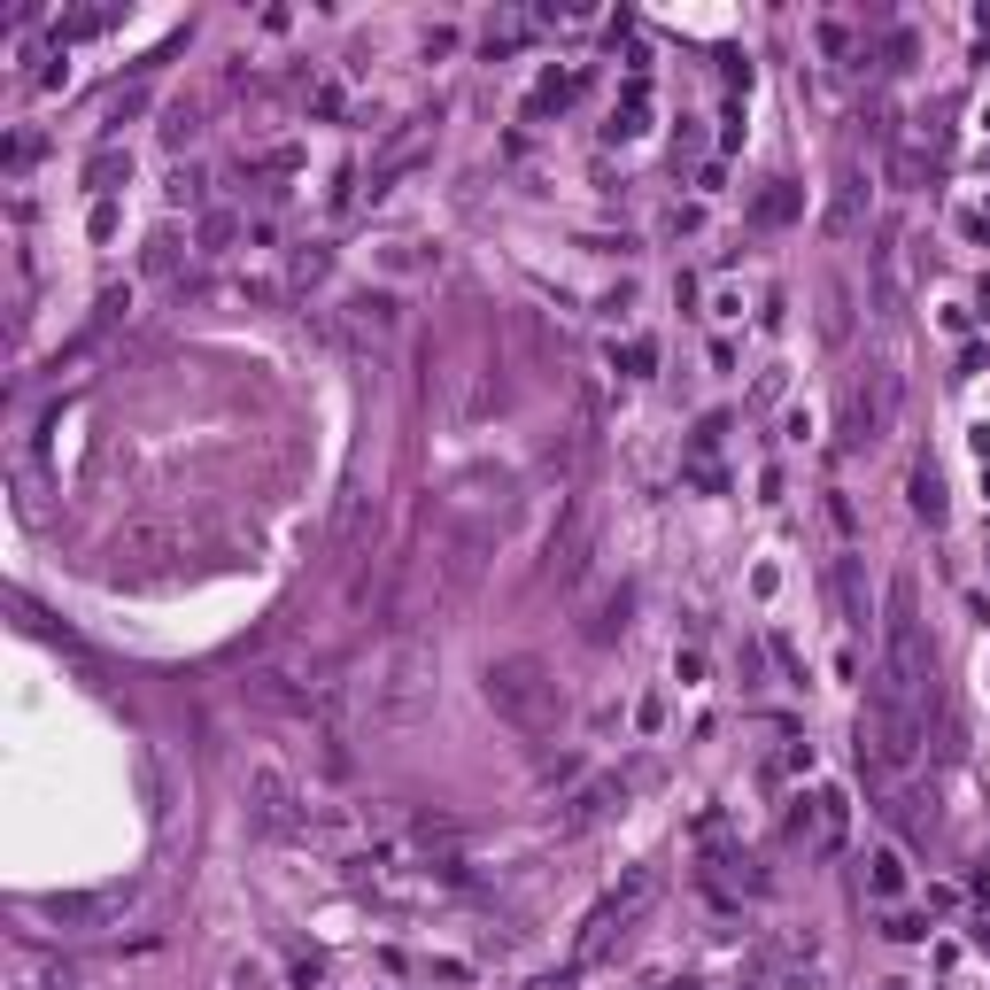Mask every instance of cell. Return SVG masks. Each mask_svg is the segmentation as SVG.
Segmentation results:
<instances>
[{
  "instance_id": "cell-1",
  "label": "cell",
  "mask_w": 990,
  "mask_h": 990,
  "mask_svg": "<svg viewBox=\"0 0 990 990\" xmlns=\"http://www.w3.org/2000/svg\"><path fill=\"white\" fill-rule=\"evenodd\" d=\"M480 689H488V712L503 720V728H519V735L557 728V712H565L557 666H550V658H534V650H511V658H495Z\"/></svg>"
},
{
  "instance_id": "cell-2",
  "label": "cell",
  "mask_w": 990,
  "mask_h": 990,
  "mask_svg": "<svg viewBox=\"0 0 990 990\" xmlns=\"http://www.w3.org/2000/svg\"><path fill=\"white\" fill-rule=\"evenodd\" d=\"M379 728H410L434 712V642H395L372 666V689H364Z\"/></svg>"
},
{
  "instance_id": "cell-3",
  "label": "cell",
  "mask_w": 990,
  "mask_h": 990,
  "mask_svg": "<svg viewBox=\"0 0 990 990\" xmlns=\"http://www.w3.org/2000/svg\"><path fill=\"white\" fill-rule=\"evenodd\" d=\"M240 797H248V820H256L263 836H310V828H318L302 782H294L287 766H271V758H256V766L240 774Z\"/></svg>"
},
{
  "instance_id": "cell-4",
  "label": "cell",
  "mask_w": 990,
  "mask_h": 990,
  "mask_svg": "<svg viewBox=\"0 0 990 990\" xmlns=\"http://www.w3.org/2000/svg\"><path fill=\"white\" fill-rule=\"evenodd\" d=\"M890 426H898V364H867L851 379V441L874 449Z\"/></svg>"
},
{
  "instance_id": "cell-5",
  "label": "cell",
  "mask_w": 990,
  "mask_h": 990,
  "mask_svg": "<svg viewBox=\"0 0 990 990\" xmlns=\"http://www.w3.org/2000/svg\"><path fill=\"white\" fill-rule=\"evenodd\" d=\"M650 890H658V874H650V867H635V874H627V890H612V898L588 913V921H581V960H596V952L612 944V929L627 921V913H635L642 898H650Z\"/></svg>"
},
{
  "instance_id": "cell-6",
  "label": "cell",
  "mask_w": 990,
  "mask_h": 990,
  "mask_svg": "<svg viewBox=\"0 0 990 990\" xmlns=\"http://www.w3.org/2000/svg\"><path fill=\"white\" fill-rule=\"evenodd\" d=\"M341 325H349V333H372V341H395V333H403V294L395 287H349L341 294Z\"/></svg>"
},
{
  "instance_id": "cell-7",
  "label": "cell",
  "mask_w": 990,
  "mask_h": 990,
  "mask_svg": "<svg viewBox=\"0 0 990 990\" xmlns=\"http://www.w3.org/2000/svg\"><path fill=\"white\" fill-rule=\"evenodd\" d=\"M859 565H867V557L844 550V557H836V573H828V581H836V612H844V627H867V619H874V588H867Z\"/></svg>"
},
{
  "instance_id": "cell-8",
  "label": "cell",
  "mask_w": 990,
  "mask_h": 990,
  "mask_svg": "<svg viewBox=\"0 0 990 990\" xmlns=\"http://www.w3.org/2000/svg\"><path fill=\"white\" fill-rule=\"evenodd\" d=\"M612 797H627V782H588L581 797H573V813L557 820V836H581V828H596V820L612 813Z\"/></svg>"
},
{
  "instance_id": "cell-9",
  "label": "cell",
  "mask_w": 990,
  "mask_h": 990,
  "mask_svg": "<svg viewBox=\"0 0 990 990\" xmlns=\"http://www.w3.org/2000/svg\"><path fill=\"white\" fill-rule=\"evenodd\" d=\"M859 209H867V178L844 171V178H836V202H828V233L851 240V233H859Z\"/></svg>"
},
{
  "instance_id": "cell-10",
  "label": "cell",
  "mask_w": 990,
  "mask_h": 990,
  "mask_svg": "<svg viewBox=\"0 0 990 990\" xmlns=\"http://www.w3.org/2000/svg\"><path fill=\"white\" fill-rule=\"evenodd\" d=\"M844 828H851V797L828 782V789H820V836H813V844L820 851H844Z\"/></svg>"
},
{
  "instance_id": "cell-11",
  "label": "cell",
  "mask_w": 990,
  "mask_h": 990,
  "mask_svg": "<svg viewBox=\"0 0 990 990\" xmlns=\"http://www.w3.org/2000/svg\"><path fill=\"white\" fill-rule=\"evenodd\" d=\"M867 898H905V859L890 844L867 851Z\"/></svg>"
},
{
  "instance_id": "cell-12",
  "label": "cell",
  "mask_w": 990,
  "mask_h": 990,
  "mask_svg": "<svg viewBox=\"0 0 990 990\" xmlns=\"http://www.w3.org/2000/svg\"><path fill=\"white\" fill-rule=\"evenodd\" d=\"M905 495H913V519L944 526V480H936V465H913V480H905Z\"/></svg>"
},
{
  "instance_id": "cell-13",
  "label": "cell",
  "mask_w": 990,
  "mask_h": 990,
  "mask_svg": "<svg viewBox=\"0 0 990 990\" xmlns=\"http://www.w3.org/2000/svg\"><path fill=\"white\" fill-rule=\"evenodd\" d=\"M117 178H132V147H101V155L86 163V186L109 202V194H117Z\"/></svg>"
},
{
  "instance_id": "cell-14",
  "label": "cell",
  "mask_w": 990,
  "mask_h": 990,
  "mask_svg": "<svg viewBox=\"0 0 990 990\" xmlns=\"http://www.w3.org/2000/svg\"><path fill=\"white\" fill-rule=\"evenodd\" d=\"M627 612H635V588H612V596L596 604V619H588V642H612V635H627Z\"/></svg>"
},
{
  "instance_id": "cell-15",
  "label": "cell",
  "mask_w": 990,
  "mask_h": 990,
  "mask_svg": "<svg viewBox=\"0 0 990 990\" xmlns=\"http://www.w3.org/2000/svg\"><path fill=\"white\" fill-rule=\"evenodd\" d=\"M642 117H650V101H642V86H635V93H627V101L612 109V124H604V140H635V132H642Z\"/></svg>"
},
{
  "instance_id": "cell-16",
  "label": "cell",
  "mask_w": 990,
  "mask_h": 990,
  "mask_svg": "<svg viewBox=\"0 0 990 990\" xmlns=\"http://www.w3.org/2000/svg\"><path fill=\"white\" fill-rule=\"evenodd\" d=\"M650 364H658V349H650V341H627V349H619V341H612V372L642 379V372H650Z\"/></svg>"
},
{
  "instance_id": "cell-17",
  "label": "cell",
  "mask_w": 990,
  "mask_h": 990,
  "mask_svg": "<svg viewBox=\"0 0 990 990\" xmlns=\"http://www.w3.org/2000/svg\"><path fill=\"white\" fill-rule=\"evenodd\" d=\"M828 526H836L844 542H859V511H851V495H844V488H828Z\"/></svg>"
},
{
  "instance_id": "cell-18",
  "label": "cell",
  "mask_w": 990,
  "mask_h": 990,
  "mask_svg": "<svg viewBox=\"0 0 990 990\" xmlns=\"http://www.w3.org/2000/svg\"><path fill=\"white\" fill-rule=\"evenodd\" d=\"M813 434H820V418H813L805 403H797V410H782V441H797V449H805Z\"/></svg>"
},
{
  "instance_id": "cell-19",
  "label": "cell",
  "mask_w": 990,
  "mask_h": 990,
  "mask_svg": "<svg viewBox=\"0 0 990 990\" xmlns=\"http://www.w3.org/2000/svg\"><path fill=\"white\" fill-rule=\"evenodd\" d=\"M163 140H171V147L194 140V101H171V117H163Z\"/></svg>"
},
{
  "instance_id": "cell-20",
  "label": "cell",
  "mask_w": 990,
  "mask_h": 990,
  "mask_svg": "<svg viewBox=\"0 0 990 990\" xmlns=\"http://www.w3.org/2000/svg\"><path fill=\"white\" fill-rule=\"evenodd\" d=\"M310 109H318V117H341V109H349V86H341V78H325V86L310 93Z\"/></svg>"
},
{
  "instance_id": "cell-21",
  "label": "cell",
  "mask_w": 990,
  "mask_h": 990,
  "mask_svg": "<svg viewBox=\"0 0 990 990\" xmlns=\"http://www.w3.org/2000/svg\"><path fill=\"white\" fill-rule=\"evenodd\" d=\"M673 681L697 689V681H704V650H673Z\"/></svg>"
},
{
  "instance_id": "cell-22",
  "label": "cell",
  "mask_w": 990,
  "mask_h": 990,
  "mask_svg": "<svg viewBox=\"0 0 990 990\" xmlns=\"http://www.w3.org/2000/svg\"><path fill=\"white\" fill-rule=\"evenodd\" d=\"M171 202H178V209L202 202V171H186V163H178V171H171Z\"/></svg>"
},
{
  "instance_id": "cell-23",
  "label": "cell",
  "mask_w": 990,
  "mask_h": 990,
  "mask_svg": "<svg viewBox=\"0 0 990 990\" xmlns=\"http://www.w3.org/2000/svg\"><path fill=\"white\" fill-rule=\"evenodd\" d=\"M789 209H797V194H789V186H774V194H766V202H758V225H782Z\"/></svg>"
},
{
  "instance_id": "cell-24",
  "label": "cell",
  "mask_w": 990,
  "mask_h": 990,
  "mask_svg": "<svg viewBox=\"0 0 990 990\" xmlns=\"http://www.w3.org/2000/svg\"><path fill=\"white\" fill-rule=\"evenodd\" d=\"M712 318H720V325H735V318H743V294H735V287H720V294H712Z\"/></svg>"
},
{
  "instance_id": "cell-25",
  "label": "cell",
  "mask_w": 990,
  "mask_h": 990,
  "mask_svg": "<svg viewBox=\"0 0 990 990\" xmlns=\"http://www.w3.org/2000/svg\"><path fill=\"white\" fill-rule=\"evenodd\" d=\"M233 990H263V967H256V960H240V967H233Z\"/></svg>"
},
{
  "instance_id": "cell-26",
  "label": "cell",
  "mask_w": 990,
  "mask_h": 990,
  "mask_svg": "<svg viewBox=\"0 0 990 990\" xmlns=\"http://www.w3.org/2000/svg\"><path fill=\"white\" fill-rule=\"evenodd\" d=\"M975 457H983V465H990V418H983V426H975Z\"/></svg>"
},
{
  "instance_id": "cell-27",
  "label": "cell",
  "mask_w": 990,
  "mask_h": 990,
  "mask_svg": "<svg viewBox=\"0 0 990 990\" xmlns=\"http://www.w3.org/2000/svg\"><path fill=\"white\" fill-rule=\"evenodd\" d=\"M975 124H983V132H990V101H983V117H975Z\"/></svg>"
},
{
  "instance_id": "cell-28",
  "label": "cell",
  "mask_w": 990,
  "mask_h": 990,
  "mask_svg": "<svg viewBox=\"0 0 990 990\" xmlns=\"http://www.w3.org/2000/svg\"><path fill=\"white\" fill-rule=\"evenodd\" d=\"M983 689H990V650H983Z\"/></svg>"
},
{
  "instance_id": "cell-29",
  "label": "cell",
  "mask_w": 990,
  "mask_h": 990,
  "mask_svg": "<svg viewBox=\"0 0 990 990\" xmlns=\"http://www.w3.org/2000/svg\"><path fill=\"white\" fill-rule=\"evenodd\" d=\"M983 495H990V465H983Z\"/></svg>"
}]
</instances>
